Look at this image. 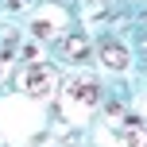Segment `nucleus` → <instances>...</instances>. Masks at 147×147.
I'll return each instance as SVG.
<instances>
[{
  "label": "nucleus",
  "mask_w": 147,
  "mask_h": 147,
  "mask_svg": "<svg viewBox=\"0 0 147 147\" xmlns=\"http://www.w3.org/2000/svg\"><path fill=\"white\" fill-rule=\"evenodd\" d=\"M16 85H20L27 97H51L54 85H58V70H54L51 62H31V66L20 74Z\"/></svg>",
  "instance_id": "f257e3e1"
},
{
  "label": "nucleus",
  "mask_w": 147,
  "mask_h": 147,
  "mask_svg": "<svg viewBox=\"0 0 147 147\" xmlns=\"http://www.w3.org/2000/svg\"><path fill=\"white\" fill-rule=\"evenodd\" d=\"M101 62L112 66V70H124L128 66V51L120 43H112V39H105V43H101Z\"/></svg>",
  "instance_id": "39448f33"
},
{
  "label": "nucleus",
  "mask_w": 147,
  "mask_h": 147,
  "mask_svg": "<svg viewBox=\"0 0 147 147\" xmlns=\"http://www.w3.org/2000/svg\"><path fill=\"white\" fill-rule=\"evenodd\" d=\"M97 101H101V85H97V81H74L66 101H62V109L66 112H85V109H93Z\"/></svg>",
  "instance_id": "f03ea898"
},
{
  "label": "nucleus",
  "mask_w": 147,
  "mask_h": 147,
  "mask_svg": "<svg viewBox=\"0 0 147 147\" xmlns=\"http://www.w3.org/2000/svg\"><path fill=\"white\" fill-rule=\"evenodd\" d=\"M58 51H62L66 62H81V58H89V39L85 35H66L58 43Z\"/></svg>",
  "instance_id": "7ed1b4c3"
},
{
  "label": "nucleus",
  "mask_w": 147,
  "mask_h": 147,
  "mask_svg": "<svg viewBox=\"0 0 147 147\" xmlns=\"http://www.w3.org/2000/svg\"><path fill=\"white\" fill-rule=\"evenodd\" d=\"M120 147H147V124L140 120H128V124H120Z\"/></svg>",
  "instance_id": "20e7f679"
},
{
  "label": "nucleus",
  "mask_w": 147,
  "mask_h": 147,
  "mask_svg": "<svg viewBox=\"0 0 147 147\" xmlns=\"http://www.w3.org/2000/svg\"><path fill=\"white\" fill-rule=\"evenodd\" d=\"M8 4H12V8H27V0H8Z\"/></svg>",
  "instance_id": "423d86ee"
}]
</instances>
